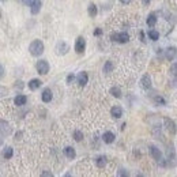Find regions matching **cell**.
I'll return each mask as SVG.
<instances>
[{"label":"cell","instance_id":"6da1fadb","mask_svg":"<svg viewBox=\"0 0 177 177\" xmlns=\"http://www.w3.org/2000/svg\"><path fill=\"white\" fill-rule=\"evenodd\" d=\"M44 42L41 41V40H34V41H32V44L29 45V52L32 56L34 57H38L41 56L42 53H44Z\"/></svg>","mask_w":177,"mask_h":177},{"label":"cell","instance_id":"7a4b0ae2","mask_svg":"<svg viewBox=\"0 0 177 177\" xmlns=\"http://www.w3.org/2000/svg\"><path fill=\"white\" fill-rule=\"evenodd\" d=\"M55 50H56L57 56H64V55H67V53L70 52V45H68L65 41H63V40H62V41H59L56 44Z\"/></svg>","mask_w":177,"mask_h":177},{"label":"cell","instance_id":"3957f363","mask_svg":"<svg viewBox=\"0 0 177 177\" xmlns=\"http://www.w3.org/2000/svg\"><path fill=\"white\" fill-rule=\"evenodd\" d=\"M112 41H116V42H120V44H125V42L130 41V35H128L127 32H121V33H113L110 35Z\"/></svg>","mask_w":177,"mask_h":177},{"label":"cell","instance_id":"277c9868","mask_svg":"<svg viewBox=\"0 0 177 177\" xmlns=\"http://www.w3.org/2000/svg\"><path fill=\"white\" fill-rule=\"evenodd\" d=\"M86 50V40L85 37H78L76 41H75V52L79 53V55H82V53H85Z\"/></svg>","mask_w":177,"mask_h":177},{"label":"cell","instance_id":"5b68a950","mask_svg":"<svg viewBox=\"0 0 177 177\" xmlns=\"http://www.w3.org/2000/svg\"><path fill=\"white\" fill-rule=\"evenodd\" d=\"M35 68L38 71V74L46 75L48 72H49V63H48L46 60H40V62L37 63V65H35Z\"/></svg>","mask_w":177,"mask_h":177},{"label":"cell","instance_id":"8992f818","mask_svg":"<svg viewBox=\"0 0 177 177\" xmlns=\"http://www.w3.org/2000/svg\"><path fill=\"white\" fill-rule=\"evenodd\" d=\"M0 132H2V135H3V136L11 135V132H12L11 124L7 123L6 120H0Z\"/></svg>","mask_w":177,"mask_h":177},{"label":"cell","instance_id":"52a82bcc","mask_svg":"<svg viewBox=\"0 0 177 177\" xmlns=\"http://www.w3.org/2000/svg\"><path fill=\"white\" fill-rule=\"evenodd\" d=\"M75 80L78 82V85H79L80 87H85V86L87 85V82H88V75H87V72H85V71L79 72V74H78V76L75 78Z\"/></svg>","mask_w":177,"mask_h":177},{"label":"cell","instance_id":"ba28073f","mask_svg":"<svg viewBox=\"0 0 177 177\" xmlns=\"http://www.w3.org/2000/svg\"><path fill=\"white\" fill-rule=\"evenodd\" d=\"M140 87L145 88V90H148V88H151V78L148 76L147 74L142 76V79H140Z\"/></svg>","mask_w":177,"mask_h":177},{"label":"cell","instance_id":"9c48e42d","mask_svg":"<svg viewBox=\"0 0 177 177\" xmlns=\"http://www.w3.org/2000/svg\"><path fill=\"white\" fill-rule=\"evenodd\" d=\"M110 116L113 118H120L123 116V109H121V106L118 105H115L112 106V109H110Z\"/></svg>","mask_w":177,"mask_h":177},{"label":"cell","instance_id":"30bf717a","mask_svg":"<svg viewBox=\"0 0 177 177\" xmlns=\"http://www.w3.org/2000/svg\"><path fill=\"white\" fill-rule=\"evenodd\" d=\"M53 98V94H52V90L50 88H44V92L41 94V100L42 102H50Z\"/></svg>","mask_w":177,"mask_h":177},{"label":"cell","instance_id":"8fae6325","mask_svg":"<svg viewBox=\"0 0 177 177\" xmlns=\"http://www.w3.org/2000/svg\"><path fill=\"white\" fill-rule=\"evenodd\" d=\"M29 7H30V11H32L33 15L38 14L40 10H41V0H34V2H33Z\"/></svg>","mask_w":177,"mask_h":177},{"label":"cell","instance_id":"7c38bea8","mask_svg":"<svg viewBox=\"0 0 177 177\" xmlns=\"http://www.w3.org/2000/svg\"><path fill=\"white\" fill-rule=\"evenodd\" d=\"M115 139H116L115 134H113V132H110V131H106V132L102 135V140L105 142V143H108V145L113 143V142H115Z\"/></svg>","mask_w":177,"mask_h":177},{"label":"cell","instance_id":"4fadbf2b","mask_svg":"<svg viewBox=\"0 0 177 177\" xmlns=\"http://www.w3.org/2000/svg\"><path fill=\"white\" fill-rule=\"evenodd\" d=\"M14 102H15V105H18V106L26 105V102H27V97H26V95H23V94H18L16 97L14 98Z\"/></svg>","mask_w":177,"mask_h":177},{"label":"cell","instance_id":"5bb4252c","mask_svg":"<svg viewBox=\"0 0 177 177\" xmlns=\"http://www.w3.org/2000/svg\"><path fill=\"white\" fill-rule=\"evenodd\" d=\"M157 22H158V18H157V15L154 14V12H151V14L147 16V21H146L147 26L148 27H154L157 25Z\"/></svg>","mask_w":177,"mask_h":177},{"label":"cell","instance_id":"9a60e30c","mask_svg":"<svg viewBox=\"0 0 177 177\" xmlns=\"http://www.w3.org/2000/svg\"><path fill=\"white\" fill-rule=\"evenodd\" d=\"M64 155L70 159H74L75 157H76V151H75L74 147H70V146H68V147L64 148Z\"/></svg>","mask_w":177,"mask_h":177},{"label":"cell","instance_id":"2e32d148","mask_svg":"<svg viewBox=\"0 0 177 177\" xmlns=\"http://www.w3.org/2000/svg\"><path fill=\"white\" fill-rule=\"evenodd\" d=\"M97 12H98V8H97V6H95L94 3H90V4H88V7H87L88 16H90V18H94L95 15H97Z\"/></svg>","mask_w":177,"mask_h":177},{"label":"cell","instance_id":"e0dca14e","mask_svg":"<svg viewBox=\"0 0 177 177\" xmlns=\"http://www.w3.org/2000/svg\"><path fill=\"white\" fill-rule=\"evenodd\" d=\"M42 86V82L40 79H32L29 82V88L30 90H37V88H40Z\"/></svg>","mask_w":177,"mask_h":177},{"label":"cell","instance_id":"ac0fdd59","mask_svg":"<svg viewBox=\"0 0 177 177\" xmlns=\"http://www.w3.org/2000/svg\"><path fill=\"white\" fill-rule=\"evenodd\" d=\"M150 153H151V157H153L154 159H157V161L162 157V154H161V151H159V148H157L155 146H150Z\"/></svg>","mask_w":177,"mask_h":177},{"label":"cell","instance_id":"d6986e66","mask_svg":"<svg viewBox=\"0 0 177 177\" xmlns=\"http://www.w3.org/2000/svg\"><path fill=\"white\" fill-rule=\"evenodd\" d=\"M166 59L170 60V62H173V60L176 59V48H174V46L168 48V49H166Z\"/></svg>","mask_w":177,"mask_h":177},{"label":"cell","instance_id":"ffe728a7","mask_svg":"<svg viewBox=\"0 0 177 177\" xmlns=\"http://www.w3.org/2000/svg\"><path fill=\"white\" fill-rule=\"evenodd\" d=\"M165 124H166V128L169 130V132L176 134V124H174L173 120H170V118H165Z\"/></svg>","mask_w":177,"mask_h":177},{"label":"cell","instance_id":"44dd1931","mask_svg":"<svg viewBox=\"0 0 177 177\" xmlns=\"http://www.w3.org/2000/svg\"><path fill=\"white\" fill-rule=\"evenodd\" d=\"M2 155H3V158H6V159H11L12 158V155H14V150H12V147H6L3 150V153H2Z\"/></svg>","mask_w":177,"mask_h":177},{"label":"cell","instance_id":"7402d4cb","mask_svg":"<svg viewBox=\"0 0 177 177\" xmlns=\"http://www.w3.org/2000/svg\"><path fill=\"white\" fill-rule=\"evenodd\" d=\"M113 62L112 60H108V62L105 63V65H104V72H105V74H110V72H112L113 71Z\"/></svg>","mask_w":177,"mask_h":177},{"label":"cell","instance_id":"603a6c76","mask_svg":"<svg viewBox=\"0 0 177 177\" xmlns=\"http://www.w3.org/2000/svg\"><path fill=\"white\" fill-rule=\"evenodd\" d=\"M110 94L116 98H121V88L118 87V86H113V87L110 88Z\"/></svg>","mask_w":177,"mask_h":177},{"label":"cell","instance_id":"cb8c5ba5","mask_svg":"<svg viewBox=\"0 0 177 177\" xmlns=\"http://www.w3.org/2000/svg\"><path fill=\"white\" fill-rule=\"evenodd\" d=\"M153 101L155 105H166V100L164 97H161V95H155L153 98Z\"/></svg>","mask_w":177,"mask_h":177},{"label":"cell","instance_id":"d4e9b609","mask_svg":"<svg viewBox=\"0 0 177 177\" xmlns=\"http://www.w3.org/2000/svg\"><path fill=\"white\" fill-rule=\"evenodd\" d=\"M95 165H97L98 168H105L106 158H105V157H98V158L95 159Z\"/></svg>","mask_w":177,"mask_h":177},{"label":"cell","instance_id":"484cf974","mask_svg":"<svg viewBox=\"0 0 177 177\" xmlns=\"http://www.w3.org/2000/svg\"><path fill=\"white\" fill-rule=\"evenodd\" d=\"M148 38L153 40V41H157V40L159 38V33L157 32V30H148Z\"/></svg>","mask_w":177,"mask_h":177},{"label":"cell","instance_id":"4316f807","mask_svg":"<svg viewBox=\"0 0 177 177\" xmlns=\"http://www.w3.org/2000/svg\"><path fill=\"white\" fill-rule=\"evenodd\" d=\"M74 139L76 142H80L83 139V134L80 132V131H75V132H74Z\"/></svg>","mask_w":177,"mask_h":177},{"label":"cell","instance_id":"83f0119b","mask_svg":"<svg viewBox=\"0 0 177 177\" xmlns=\"http://www.w3.org/2000/svg\"><path fill=\"white\" fill-rule=\"evenodd\" d=\"M75 78H76V76H75L74 74H70V75H68V76H67V79H65L67 85H72V83L75 82Z\"/></svg>","mask_w":177,"mask_h":177},{"label":"cell","instance_id":"f1b7e54d","mask_svg":"<svg viewBox=\"0 0 177 177\" xmlns=\"http://www.w3.org/2000/svg\"><path fill=\"white\" fill-rule=\"evenodd\" d=\"M8 94V90H7V87H4V86H0V98L4 97V95Z\"/></svg>","mask_w":177,"mask_h":177},{"label":"cell","instance_id":"f546056e","mask_svg":"<svg viewBox=\"0 0 177 177\" xmlns=\"http://www.w3.org/2000/svg\"><path fill=\"white\" fill-rule=\"evenodd\" d=\"M118 176H128V172L127 170H124V169H120V170L117 172Z\"/></svg>","mask_w":177,"mask_h":177},{"label":"cell","instance_id":"4dcf8cb0","mask_svg":"<svg viewBox=\"0 0 177 177\" xmlns=\"http://www.w3.org/2000/svg\"><path fill=\"white\" fill-rule=\"evenodd\" d=\"M176 68H177V64L173 63V64H172V75H173V76H176Z\"/></svg>","mask_w":177,"mask_h":177},{"label":"cell","instance_id":"1f68e13d","mask_svg":"<svg viewBox=\"0 0 177 177\" xmlns=\"http://www.w3.org/2000/svg\"><path fill=\"white\" fill-rule=\"evenodd\" d=\"M3 76H4V67L0 64V80H2V78Z\"/></svg>","mask_w":177,"mask_h":177},{"label":"cell","instance_id":"d6a6232c","mask_svg":"<svg viewBox=\"0 0 177 177\" xmlns=\"http://www.w3.org/2000/svg\"><path fill=\"white\" fill-rule=\"evenodd\" d=\"M33 2H34V0H22V3H23L25 6H30Z\"/></svg>","mask_w":177,"mask_h":177},{"label":"cell","instance_id":"836d02e7","mask_svg":"<svg viewBox=\"0 0 177 177\" xmlns=\"http://www.w3.org/2000/svg\"><path fill=\"white\" fill-rule=\"evenodd\" d=\"M14 87H15V88H18V87H19V88H22V87H23V85H22V82L19 80V82H16V83L14 85Z\"/></svg>","mask_w":177,"mask_h":177},{"label":"cell","instance_id":"e575fe53","mask_svg":"<svg viewBox=\"0 0 177 177\" xmlns=\"http://www.w3.org/2000/svg\"><path fill=\"white\" fill-rule=\"evenodd\" d=\"M101 34H102V29H95L94 35H101Z\"/></svg>","mask_w":177,"mask_h":177},{"label":"cell","instance_id":"d590c367","mask_svg":"<svg viewBox=\"0 0 177 177\" xmlns=\"http://www.w3.org/2000/svg\"><path fill=\"white\" fill-rule=\"evenodd\" d=\"M142 3H143V6H148L151 3V0H142Z\"/></svg>","mask_w":177,"mask_h":177},{"label":"cell","instance_id":"8d00e7d4","mask_svg":"<svg viewBox=\"0 0 177 177\" xmlns=\"http://www.w3.org/2000/svg\"><path fill=\"white\" fill-rule=\"evenodd\" d=\"M131 2H132V0H120V3H121V4H130Z\"/></svg>","mask_w":177,"mask_h":177},{"label":"cell","instance_id":"74e56055","mask_svg":"<svg viewBox=\"0 0 177 177\" xmlns=\"http://www.w3.org/2000/svg\"><path fill=\"white\" fill-rule=\"evenodd\" d=\"M41 176H52V172H42Z\"/></svg>","mask_w":177,"mask_h":177},{"label":"cell","instance_id":"f35d334b","mask_svg":"<svg viewBox=\"0 0 177 177\" xmlns=\"http://www.w3.org/2000/svg\"><path fill=\"white\" fill-rule=\"evenodd\" d=\"M3 145V138H0V146Z\"/></svg>","mask_w":177,"mask_h":177},{"label":"cell","instance_id":"ab89813d","mask_svg":"<svg viewBox=\"0 0 177 177\" xmlns=\"http://www.w3.org/2000/svg\"><path fill=\"white\" fill-rule=\"evenodd\" d=\"M0 2H6V0H0Z\"/></svg>","mask_w":177,"mask_h":177},{"label":"cell","instance_id":"60d3db41","mask_svg":"<svg viewBox=\"0 0 177 177\" xmlns=\"http://www.w3.org/2000/svg\"><path fill=\"white\" fill-rule=\"evenodd\" d=\"M0 18H2V15H0Z\"/></svg>","mask_w":177,"mask_h":177}]
</instances>
